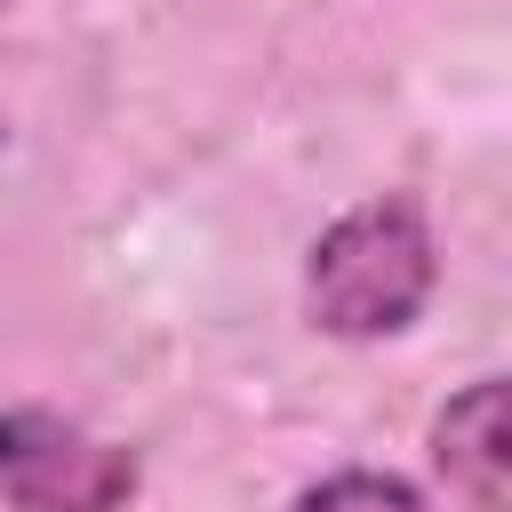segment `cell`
Instances as JSON below:
<instances>
[{"instance_id":"5","label":"cell","mask_w":512,"mask_h":512,"mask_svg":"<svg viewBox=\"0 0 512 512\" xmlns=\"http://www.w3.org/2000/svg\"><path fill=\"white\" fill-rule=\"evenodd\" d=\"M0 136H8V120H0Z\"/></svg>"},{"instance_id":"4","label":"cell","mask_w":512,"mask_h":512,"mask_svg":"<svg viewBox=\"0 0 512 512\" xmlns=\"http://www.w3.org/2000/svg\"><path fill=\"white\" fill-rule=\"evenodd\" d=\"M296 512H432V504L392 472H328L320 488L296 496Z\"/></svg>"},{"instance_id":"2","label":"cell","mask_w":512,"mask_h":512,"mask_svg":"<svg viewBox=\"0 0 512 512\" xmlns=\"http://www.w3.org/2000/svg\"><path fill=\"white\" fill-rule=\"evenodd\" d=\"M136 456L48 408H0V504L8 512H120Z\"/></svg>"},{"instance_id":"3","label":"cell","mask_w":512,"mask_h":512,"mask_svg":"<svg viewBox=\"0 0 512 512\" xmlns=\"http://www.w3.org/2000/svg\"><path fill=\"white\" fill-rule=\"evenodd\" d=\"M432 464L472 512H512V376H480L432 416Z\"/></svg>"},{"instance_id":"1","label":"cell","mask_w":512,"mask_h":512,"mask_svg":"<svg viewBox=\"0 0 512 512\" xmlns=\"http://www.w3.org/2000/svg\"><path fill=\"white\" fill-rule=\"evenodd\" d=\"M440 280V248L416 200H360L344 208L304 264V312L328 336H392L424 312Z\"/></svg>"}]
</instances>
